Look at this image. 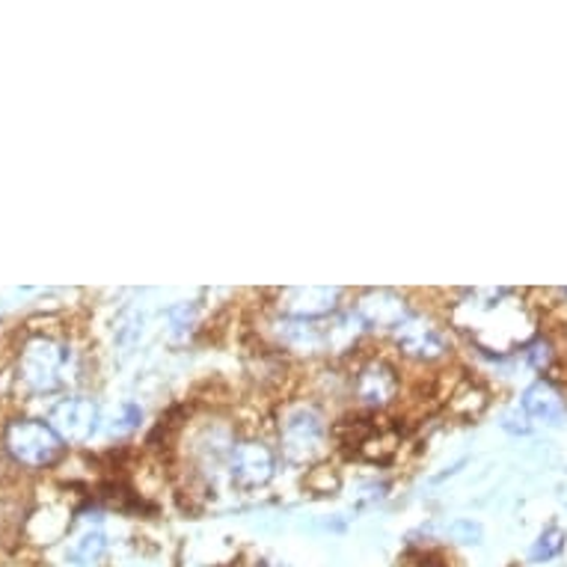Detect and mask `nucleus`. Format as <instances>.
<instances>
[{
  "label": "nucleus",
  "mask_w": 567,
  "mask_h": 567,
  "mask_svg": "<svg viewBox=\"0 0 567 567\" xmlns=\"http://www.w3.org/2000/svg\"><path fill=\"white\" fill-rule=\"evenodd\" d=\"M353 312L363 321L365 330H395L410 316V303L399 291L372 289L357 300Z\"/></svg>",
  "instance_id": "nucleus-8"
},
{
  "label": "nucleus",
  "mask_w": 567,
  "mask_h": 567,
  "mask_svg": "<svg viewBox=\"0 0 567 567\" xmlns=\"http://www.w3.org/2000/svg\"><path fill=\"white\" fill-rule=\"evenodd\" d=\"M226 470H229V478H233L235 487H241V491H259V487H268L274 482V475H277V455L261 440H241L229 452Z\"/></svg>",
  "instance_id": "nucleus-5"
},
{
  "label": "nucleus",
  "mask_w": 567,
  "mask_h": 567,
  "mask_svg": "<svg viewBox=\"0 0 567 567\" xmlns=\"http://www.w3.org/2000/svg\"><path fill=\"white\" fill-rule=\"evenodd\" d=\"M526 357H529V363L535 369H544L549 363V344L547 342H535L526 348Z\"/></svg>",
  "instance_id": "nucleus-15"
},
{
  "label": "nucleus",
  "mask_w": 567,
  "mask_h": 567,
  "mask_svg": "<svg viewBox=\"0 0 567 567\" xmlns=\"http://www.w3.org/2000/svg\"><path fill=\"white\" fill-rule=\"evenodd\" d=\"M51 429L63 443H86L99 431V404L86 395L63 399L51 413Z\"/></svg>",
  "instance_id": "nucleus-6"
},
{
  "label": "nucleus",
  "mask_w": 567,
  "mask_h": 567,
  "mask_svg": "<svg viewBox=\"0 0 567 567\" xmlns=\"http://www.w3.org/2000/svg\"><path fill=\"white\" fill-rule=\"evenodd\" d=\"M392 342L404 357L419 360V363H437L449 353V336L443 327H437L429 316L422 312H410L395 330H392Z\"/></svg>",
  "instance_id": "nucleus-4"
},
{
  "label": "nucleus",
  "mask_w": 567,
  "mask_h": 567,
  "mask_svg": "<svg viewBox=\"0 0 567 567\" xmlns=\"http://www.w3.org/2000/svg\"><path fill=\"white\" fill-rule=\"evenodd\" d=\"M104 553V535L102 532H86L84 538L75 540V547L69 549V558L72 561H78L81 567L93 565L95 558L102 556Z\"/></svg>",
  "instance_id": "nucleus-13"
},
{
  "label": "nucleus",
  "mask_w": 567,
  "mask_h": 567,
  "mask_svg": "<svg viewBox=\"0 0 567 567\" xmlns=\"http://www.w3.org/2000/svg\"><path fill=\"white\" fill-rule=\"evenodd\" d=\"M567 535L558 526H549V529L540 532V538L535 540V547H532V561H553L556 556H561V549H565Z\"/></svg>",
  "instance_id": "nucleus-12"
},
{
  "label": "nucleus",
  "mask_w": 567,
  "mask_h": 567,
  "mask_svg": "<svg viewBox=\"0 0 567 567\" xmlns=\"http://www.w3.org/2000/svg\"><path fill=\"white\" fill-rule=\"evenodd\" d=\"M72 351L51 336H33L19 357V378L33 392H56L69 381Z\"/></svg>",
  "instance_id": "nucleus-2"
},
{
  "label": "nucleus",
  "mask_w": 567,
  "mask_h": 567,
  "mask_svg": "<svg viewBox=\"0 0 567 567\" xmlns=\"http://www.w3.org/2000/svg\"><path fill=\"white\" fill-rule=\"evenodd\" d=\"M339 289H286L279 291V316L291 321H324L333 318L339 309Z\"/></svg>",
  "instance_id": "nucleus-7"
},
{
  "label": "nucleus",
  "mask_w": 567,
  "mask_h": 567,
  "mask_svg": "<svg viewBox=\"0 0 567 567\" xmlns=\"http://www.w3.org/2000/svg\"><path fill=\"white\" fill-rule=\"evenodd\" d=\"M3 449L19 466L28 470H45L54 466L65 455V443L60 440L51 422L42 419H16L3 431Z\"/></svg>",
  "instance_id": "nucleus-1"
},
{
  "label": "nucleus",
  "mask_w": 567,
  "mask_h": 567,
  "mask_svg": "<svg viewBox=\"0 0 567 567\" xmlns=\"http://www.w3.org/2000/svg\"><path fill=\"white\" fill-rule=\"evenodd\" d=\"M452 535H455L457 540H464V544H475V540H478V535H482V529H478V526L470 520H457V523H452Z\"/></svg>",
  "instance_id": "nucleus-14"
},
{
  "label": "nucleus",
  "mask_w": 567,
  "mask_h": 567,
  "mask_svg": "<svg viewBox=\"0 0 567 567\" xmlns=\"http://www.w3.org/2000/svg\"><path fill=\"white\" fill-rule=\"evenodd\" d=\"M279 344L295 353H327L330 351V318L324 321H291L279 318L274 324Z\"/></svg>",
  "instance_id": "nucleus-10"
},
{
  "label": "nucleus",
  "mask_w": 567,
  "mask_h": 567,
  "mask_svg": "<svg viewBox=\"0 0 567 567\" xmlns=\"http://www.w3.org/2000/svg\"><path fill=\"white\" fill-rule=\"evenodd\" d=\"M520 408L529 419H535V422H544V425H553V429L565 425V419H567L565 401H561V395L556 392V386L547 381L532 383L529 390L523 392Z\"/></svg>",
  "instance_id": "nucleus-11"
},
{
  "label": "nucleus",
  "mask_w": 567,
  "mask_h": 567,
  "mask_svg": "<svg viewBox=\"0 0 567 567\" xmlns=\"http://www.w3.org/2000/svg\"><path fill=\"white\" fill-rule=\"evenodd\" d=\"M353 392H357V399L363 401L365 408H386V404L399 399V372L386 360H369L357 372Z\"/></svg>",
  "instance_id": "nucleus-9"
},
{
  "label": "nucleus",
  "mask_w": 567,
  "mask_h": 567,
  "mask_svg": "<svg viewBox=\"0 0 567 567\" xmlns=\"http://www.w3.org/2000/svg\"><path fill=\"white\" fill-rule=\"evenodd\" d=\"M279 446L289 464H312L324 455L327 422L312 404H291L279 422Z\"/></svg>",
  "instance_id": "nucleus-3"
}]
</instances>
